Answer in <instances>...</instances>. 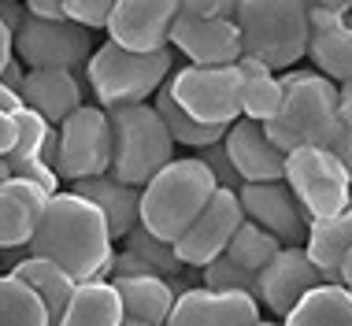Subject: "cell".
I'll list each match as a JSON object with an SVG mask.
<instances>
[{"mask_svg":"<svg viewBox=\"0 0 352 326\" xmlns=\"http://www.w3.org/2000/svg\"><path fill=\"white\" fill-rule=\"evenodd\" d=\"M30 256L60 263L74 282H108V267L116 256V237H111L97 204H89L78 193H52L45 204L41 226H37Z\"/></svg>","mask_w":352,"mask_h":326,"instance_id":"cell-1","label":"cell"},{"mask_svg":"<svg viewBox=\"0 0 352 326\" xmlns=\"http://www.w3.org/2000/svg\"><path fill=\"white\" fill-rule=\"evenodd\" d=\"M267 138L282 152L293 149H334L345 133L338 108V85L319 71H285L282 74V108L267 122Z\"/></svg>","mask_w":352,"mask_h":326,"instance_id":"cell-2","label":"cell"},{"mask_svg":"<svg viewBox=\"0 0 352 326\" xmlns=\"http://www.w3.org/2000/svg\"><path fill=\"white\" fill-rule=\"evenodd\" d=\"M215 178L197 156H175L141 186V226L175 245L215 197Z\"/></svg>","mask_w":352,"mask_h":326,"instance_id":"cell-3","label":"cell"},{"mask_svg":"<svg viewBox=\"0 0 352 326\" xmlns=\"http://www.w3.org/2000/svg\"><path fill=\"white\" fill-rule=\"evenodd\" d=\"M234 23L241 34V52L274 74L308 56L311 23L300 0H241Z\"/></svg>","mask_w":352,"mask_h":326,"instance_id":"cell-4","label":"cell"},{"mask_svg":"<svg viewBox=\"0 0 352 326\" xmlns=\"http://www.w3.org/2000/svg\"><path fill=\"white\" fill-rule=\"evenodd\" d=\"M170 74H175V49L130 52L104 41L100 49H93L89 63H85V78H89L104 111L152 104V97L164 89V82H170Z\"/></svg>","mask_w":352,"mask_h":326,"instance_id":"cell-5","label":"cell"},{"mask_svg":"<svg viewBox=\"0 0 352 326\" xmlns=\"http://www.w3.org/2000/svg\"><path fill=\"white\" fill-rule=\"evenodd\" d=\"M111 115V178L141 189L175 160V138L152 104L116 108Z\"/></svg>","mask_w":352,"mask_h":326,"instance_id":"cell-6","label":"cell"},{"mask_svg":"<svg viewBox=\"0 0 352 326\" xmlns=\"http://www.w3.org/2000/svg\"><path fill=\"white\" fill-rule=\"evenodd\" d=\"M170 93V100L182 108L189 119L204 122V127L230 130L241 119V89L245 78L237 71V63L230 67H193L186 63L182 71L170 74V82L164 85Z\"/></svg>","mask_w":352,"mask_h":326,"instance_id":"cell-7","label":"cell"},{"mask_svg":"<svg viewBox=\"0 0 352 326\" xmlns=\"http://www.w3.org/2000/svg\"><path fill=\"white\" fill-rule=\"evenodd\" d=\"M282 182L293 189L304 215L330 219L352 208V175L341 167V160L330 149H293L285 152V175Z\"/></svg>","mask_w":352,"mask_h":326,"instance_id":"cell-8","label":"cell"},{"mask_svg":"<svg viewBox=\"0 0 352 326\" xmlns=\"http://www.w3.org/2000/svg\"><path fill=\"white\" fill-rule=\"evenodd\" d=\"M15 56L26 71H78L93 56V30L71 19H37L26 12L15 30Z\"/></svg>","mask_w":352,"mask_h":326,"instance_id":"cell-9","label":"cell"},{"mask_svg":"<svg viewBox=\"0 0 352 326\" xmlns=\"http://www.w3.org/2000/svg\"><path fill=\"white\" fill-rule=\"evenodd\" d=\"M56 175L63 182L111 175V115L100 104H82L60 122Z\"/></svg>","mask_w":352,"mask_h":326,"instance_id":"cell-10","label":"cell"},{"mask_svg":"<svg viewBox=\"0 0 352 326\" xmlns=\"http://www.w3.org/2000/svg\"><path fill=\"white\" fill-rule=\"evenodd\" d=\"M241 223H245V208H241V200H237V193L215 189V197L208 200V208L197 215V223L175 241L178 263L193 267V271H204L212 260L226 256V248H230Z\"/></svg>","mask_w":352,"mask_h":326,"instance_id":"cell-11","label":"cell"},{"mask_svg":"<svg viewBox=\"0 0 352 326\" xmlns=\"http://www.w3.org/2000/svg\"><path fill=\"white\" fill-rule=\"evenodd\" d=\"M182 0H116L108 15V41L130 52H160L170 49V26H175Z\"/></svg>","mask_w":352,"mask_h":326,"instance_id":"cell-12","label":"cell"},{"mask_svg":"<svg viewBox=\"0 0 352 326\" xmlns=\"http://www.w3.org/2000/svg\"><path fill=\"white\" fill-rule=\"evenodd\" d=\"M330 278L319 271L316 263L308 260L304 245H285L274 260L256 274V296H260V308H267L271 315L285 319L297 301H304L311 290L327 285Z\"/></svg>","mask_w":352,"mask_h":326,"instance_id":"cell-13","label":"cell"},{"mask_svg":"<svg viewBox=\"0 0 352 326\" xmlns=\"http://www.w3.org/2000/svg\"><path fill=\"white\" fill-rule=\"evenodd\" d=\"M237 200L245 208V219L278 237L282 245H300L308 237V215L297 204L293 189L285 182H256V186H241Z\"/></svg>","mask_w":352,"mask_h":326,"instance_id":"cell-14","label":"cell"},{"mask_svg":"<svg viewBox=\"0 0 352 326\" xmlns=\"http://www.w3.org/2000/svg\"><path fill=\"white\" fill-rule=\"evenodd\" d=\"M260 319L263 308L256 296L193 285V290L178 293L167 326H256Z\"/></svg>","mask_w":352,"mask_h":326,"instance_id":"cell-15","label":"cell"},{"mask_svg":"<svg viewBox=\"0 0 352 326\" xmlns=\"http://www.w3.org/2000/svg\"><path fill=\"white\" fill-rule=\"evenodd\" d=\"M170 49H178L193 67H230L245 56L237 23L197 19L186 12H178L175 26H170Z\"/></svg>","mask_w":352,"mask_h":326,"instance_id":"cell-16","label":"cell"},{"mask_svg":"<svg viewBox=\"0 0 352 326\" xmlns=\"http://www.w3.org/2000/svg\"><path fill=\"white\" fill-rule=\"evenodd\" d=\"M223 149L230 156L234 171L241 175L245 186L256 182H282L285 175V152L267 138V130L252 119H237L230 130L223 133Z\"/></svg>","mask_w":352,"mask_h":326,"instance_id":"cell-17","label":"cell"},{"mask_svg":"<svg viewBox=\"0 0 352 326\" xmlns=\"http://www.w3.org/2000/svg\"><path fill=\"white\" fill-rule=\"evenodd\" d=\"M49 197L52 193L45 186H37L30 178H15V175L0 186V252L30 248Z\"/></svg>","mask_w":352,"mask_h":326,"instance_id":"cell-18","label":"cell"},{"mask_svg":"<svg viewBox=\"0 0 352 326\" xmlns=\"http://www.w3.org/2000/svg\"><path fill=\"white\" fill-rule=\"evenodd\" d=\"M19 97L30 111L41 119H49L52 127H60L67 115L82 108V82L74 71H26V82L19 89Z\"/></svg>","mask_w":352,"mask_h":326,"instance_id":"cell-19","label":"cell"},{"mask_svg":"<svg viewBox=\"0 0 352 326\" xmlns=\"http://www.w3.org/2000/svg\"><path fill=\"white\" fill-rule=\"evenodd\" d=\"M71 193L85 197L89 204H97V212L104 215L111 237L122 241L138 223H141V189L126 186V182L100 175V178H85V182H71Z\"/></svg>","mask_w":352,"mask_h":326,"instance_id":"cell-20","label":"cell"},{"mask_svg":"<svg viewBox=\"0 0 352 326\" xmlns=\"http://www.w3.org/2000/svg\"><path fill=\"white\" fill-rule=\"evenodd\" d=\"M122 296V312L126 319L148 323V326H167L170 312H175L178 290L160 274H138V278H116L111 282Z\"/></svg>","mask_w":352,"mask_h":326,"instance_id":"cell-21","label":"cell"},{"mask_svg":"<svg viewBox=\"0 0 352 326\" xmlns=\"http://www.w3.org/2000/svg\"><path fill=\"white\" fill-rule=\"evenodd\" d=\"M8 274H15V278H23L30 290L45 301V308H49V319L52 326L63 319V312H67V304H71V296L74 290H78V282L63 271L60 263H52V260H45V256H26V260H19L15 267H8Z\"/></svg>","mask_w":352,"mask_h":326,"instance_id":"cell-22","label":"cell"},{"mask_svg":"<svg viewBox=\"0 0 352 326\" xmlns=\"http://www.w3.org/2000/svg\"><path fill=\"white\" fill-rule=\"evenodd\" d=\"M352 248V208L330 215V219H311L308 237H304V252L319 267L330 282H338V267Z\"/></svg>","mask_w":352,"mask_h":326,"instance_id":"cell-23","label":"cell"},{"mask_svg":"<svg viewBox=\"0 0 352 326\" xmlns=\"http://www.w3.org/2000/svg\"><path fill=\"white\" fill-rule=\"evenodd\" d=\"M122 296L111 282H82L56 326H122Z\"/></svg>","mask_w":352,"mask_h":326,"instance_id":"cell-24","label":"cell"},{"mask_svg":"<svg viewBox=\"0 0 352 326\" xmlns=\"http://www.w3.org/2000/svg\"><path fill=\"white\" fill-rule=\"evenodd\" d=\"M237 71H241V78H245L241 119H252V122H260V127H267L282 108V78L274 71H267L260 60H249V56L237 60Z\"/></svg>","mask_w":352,"mask_h":326,"instance_id":"cell-25","label":"cell"},{"mask_svg":"<svg viewBox=\"0 0 352 326\" xmlns=\"http://www.w3.org/2000/svg\"><path fill=\"white\" fill-rule=\"evenodd\" d=\"M282 326H352V290H345L341 282L319 285L304 301H297Z\"/></svg>","mask_w":352,"mask_h":326,"instance_id":"cell-26","label":"cell"},{"mask_svg":"<svg viewBox=\"0 0 352 326\" xmlns=\"http://www.w3.org/2000/svg\"><path fill=\"white\" fill-rule=\"evenodd\" d=\"M308 56L322 78H330L334 85L352 82V23L316 30L311 34V45H308Z\"/></svg>","mask_w":352,"mask_h":326,"instance_id":"cell-27","label":"cell"},{"mask_svg":"<svg viewBox=\"0 0 352 326\" xmlns=\"http://www.w3.org/2000/svg\"><path fill=\"white\" fill-rule=\"evenodd\" d=\"M0 326H52L45 301L8 271L0 274Z\"/></svg>","mask_w":352,"mask_h":326,"instance_id":"cell-28","label":"cell"},{"mask_svg":"<svg viewBox=\"0 0 352 326\" xmlns=\"http://www.w3.org/2000/svg\"><path fill=\"white\" fill-rule=\"evenodd\" d=\"M152 108L160 111V119H164V127L167 133L175 138V145H186V149H208V145H215V141H223V133L226 130H219V127H204V122H197V119H189V115L178 108L175 100H170V93L167 89H160L156 97H152Z\"/></svg>","mask_w":352,"mask_h":326,"instance_id":"cell-29","label":"cell"},{"mask_svg":"<svg viewBox=\"0 0 352 326\" xmlns=\"http://www.w3.org/2000/svg\"><path fill=\"white\" fill-rule=\"evenodd\" d=\"M282 248H285V245L278 241V237H271L267 230H260L256 223H249V219H245L241 230L234 234L230 248H226V260L237 263L241 271H249V274H260L263 267H267L274 256L282 252Z\"/></svg>","mask_w":352,"mask_h":326,"instance_id":"cell-30","label":"cell"},{"mask_svg":"<svg viewBox=\"0 0 352 326\" xmlns=\"http://www.w3.org/2000/svg\"><path fill=\"white\" fill-rule=\"evenodd\" d=\"M122 248H126V252H134L138 260H145V263L152 267V271L160 274V278H167V282L175 285L178 271H182V263H178V256H175V245L160 241L156 234H148V230L138 223L126 237H122Z\"/></svg>","mask_w":352,"mask_h":326,"instance_id":"cell-31","label":"cell"},{"mask_svg":"<svg viewBox=\"0 0 352 326\" xmlns=\"http://www.w3.org/2000/svg\"><path fill=\"white\" fill-rule=\"evenodd\" d=\"M201 274H204V285H208V290H223V293H249V296H256V274L241 271V267L230 263L226 256L212 260ZM256 301H260V296H256Z\"/></svg>","mask_w":352,"mask_h":326,"instance_id":"cell-32","label":"cell"},{"mask_svg":"<svg viewBox=\"0 0 352 326\" xmlns=\"http://www.w3.org/2000/svg\"><path fill=\"white\" fill-rule=\"evenodd\" d=\"M197 160H201L204 167L212 171V178H215V186H219V189H230V193H237V189L245 186V182H241V175H237V171H234L230 156H226L223 141H215V145L201 149V152H197Z\"/></svg>","mask_w":352,"mask_h":326,"instance_id":"cell-33","label":"cell"},{"mask_svg":"<svg viewBox=\"0 0 352 326\" xmlns=\"http://www.w3.org/2000/svg\"><path fill=\"white\" fill-rule=\"evenodd\" d=\"M116 0H63V19L85 26V30H104Z\"/></svg>","mask_w":352,"mask_h":326,"instance_id":"cell-34","label":"cell"},{"mask_svg":"<svg viewBox=\"0 0 352 326\" xmlns=\"http://www.w3.org/2000/svg\"><path fill=\"white\" fill-rule=\"evenodd\" d=\"M241 0H182V12L197 15V19H223V23H234Z\"/></svg>","mask_w":352,"mask_h":326,"instance_id":"cell-35","label":"cell"},{"mask_svg":"<svg viewBox=\"0 0 352 326\" xmlns=\"http://www.w3.org/2000/svg\"><path fill=\"white\" fill-rule=\"evenodd\" d=\"M15 115H4L0 111V160H8L12 156V149H15Z\"/></svg>","mask_w":352,"mask_h":326,"instance_id":"cell-36","label":"cell"},{"mask_svg":"<svg viewBox=\"0 0 352 326\" xmlns=\"http://www.w3.org/2000/svg\"><path fill=\"white\" fill-rule=\"evenodd\" d=\"M23 19H26V4H12V0H0V23L8 26V30H19L23 26Z\"/></svg>","mask_w":352,"mask_h":326,"instance_id":"cell-37","label":"cell"},{"mask_svg":"<svg viewBox=\"0 0 352 326\" xmlns=\"http://www.w3.org/2000/svg\"><path fill=\"white\" fill-rule=\"evenodd\" d=\"M26 12L37 19H63V0H26Z\"/></svg>","mask_w":352,"mask_h":326,"instance_id":"cell-38","label":"cell"},{"mask_svg":"<svg viewBox=\"0 0 352 326\" xmlns=\"http://www.w3.org/2000/svg\"><path fill=\"white\" fill-rule=\"evenodd\" d=\"M330 152H334V156L341 160V167H345L349 175H352V122L345 127V133H341V138H338V145L330 149Z\"/></svg>","mask_w":352,"mask_h":326,"instance_id":"cell-39","label":"cell"},{"mask_svg":"<svg viewBox=\"0 0 352 326\" xmlns=\"http://www.w3.org/2000/svg\"><path fill=\"white\" fill-rule=\"evenodd\" d=\"M12 60H15V34L0 23V74H4V67Z\"/></svg>","mask_w":352,"mask_h":326,"instance_id":"cell-40","label":"cell"},{"mask_svg":"<svg viewBox=\"0 0 352 326\" xmlns=\"http://www.w3.org/2000/svg\"><path fill=\"white\" fill-rule=\"evenodd\" d=\"M0 82H4L8 85V89H23V82H26V67L23 63H19V60H12V63H8L4 67V74H0Z\"/></svg>","mask_w":352,"mask_h":326,"instance_id":"cell-41","label":"cell"},{"mask_svg":"<svg viewBox=\"0 0 352 326\" xmlns=\"http://www.w3.org/2000/svg\"><path fill=\"white\" fill-rule=\"evenodd\" d=\"M23 108H26V104H23V97H19L15 89H8V85L0 82V111H4V115H19Z\"/></svg>","mask_w":352,"mask_h":326,"instance_id":"cell-42","label":"cell"},{"mask_svg":"<svg viewBox=\"0 0 352 326\" xmlns=\"http://www.w3.org/2000/svg\"><path fill=\"white\" fill-rule=\"evenodd\" d=\"M308 12H349L352 0H300Z\"/></svg>","mask_w":352,"mask_h":326,"instance_id":"cell-43","label":"cell"},{"mask_svg":"<svg viewBox=\"0 0 352 326\" xmlns=\"http://www.w3.org/2000/svg\"><path fill=\"white\" fill-rule=\"evenodd\" d=\"M338 108H341V119H345V127L352 122V82L338 85Z\"/></svg>","mask_w":352,"mask_h":326,"instance_id":"cell-44","label":"cell"},{"mask_svg":"<svg viewBox=\"0 0 352 326\" xmlns=\"http://www.w3.org/2000/svg\"><path fill=\"white\" fill-rule=\"evenodd\" d=\"M338 282L345 285V290H352V248L345 252V260H341V267H338Z\"/></svg>","mask_w":352,"mask_h":326,"instance_id":"cell-45","label":"cell"},{"mask_svg":"<svg viewBox=\"0 0 352 326\" xmlns=\"http://www.w3.org/2000/svg\"><path fill=\"white\" fill-rule=\"evenodd\" d=\"M8 178H12V167H8V160H0V186H4Z\"/></svg>","mask_w":352,"mask_h":326,"instance_id":"cell-46","label":"cell"},{"mask_svg":"<svg viewBox=\"0 0 352 326\" xmlns=\"http://www.w3.org/2000/svg\"><path fill=\"white\" fill-rule=\"evenodd\" d=\"M122 326H148V323H138V319H122Z\"/></svg>","mask_w":352,"mask_h":326,"instance_id":"cell-47","label":"cell"},{"mask_svg":"<svg viewBox=\"0 0 352 326\" xmlns=\"http://www.w3.org/2000/svg\"><path fill=\"white\" fill-rule=\"evenodd\" d=\"M256 326H282V323H274V319H260Z\"/></svg>","mask_w":352,"mask_h":326,"instance_id":"cell-48","label":"cell"},{"mask_svg":"<svg viewBox=\"0 0 352 326\" xmlns=\"http://www.w3.org/2000/svg\"><path fill=\"white\" fill-rule=\"evenodd\" d=\"M4 271H8V267H4V263H0V274H4Z\"/></svg>","mask_w":352,"mask_h":326,"instance_id":"cell-49","label":"cell"},{"mask_svg":"<svg viewBox=\"0 0 352 326\" xmlns=\"http://www.w3.org/2000/svg\"><path fill=\"white\" fill-rule=\"evenodd\" d=\"M12 4H23V0H12Z\"/></svg>","mask_w":352,"mask_h":326,"instance_id":"cell-50","label":"cell"}]
</instances>
